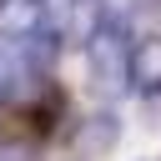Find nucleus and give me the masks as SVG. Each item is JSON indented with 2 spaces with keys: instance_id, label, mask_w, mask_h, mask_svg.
I'll use <instances>...</instances> for the list:
<instances>
[{
  "instance_id": "obj_1",
  "label": "nucleus",
  "mask_w": 161,
  "mask_h": 161,
  "mask_svg": "<svg viewBox=\"0 0 161 161\" xmlns=\"http://www.w3.org/2000/svg\"><path fill=\"white\" fill-rule=\"evenodd\" d=\"M86 60H91V75H96V86H101L106 96H116L121 86H131V80H126V70H131V45H126L121 20H106V25L86 40Z\"/></svg>"
},
{
  "instance_id": "obj_2",
  "label": "nucleus",
  "mask_w": 161,
  "mask_h": 161,
  "mask_svg": "<svg viewBox=\"0 0 161 161\" xmlns=\"http://www.w3.org/2000/svg\"><path fill=\"white\" fill-rule=\"evenodd\" d=\"M45 0H0V35L5 40H30L45 30Z\"/></svg>"
},
{
  "instance_id": "obj_3",
  "label": "nucleus",
  "mask_w": 161,
  "mask_h": 161,
  "mask_svg": "<svg viewBox=\"0 0 161 161\" xmlns=\"http://www.w3.org/2000/svg\"><path fill=\"white\" fill-rule=\"evenodd\" d=\"M131 91L156 96L161 91V40H136L131 45V70H126Z\"/></svg>"
},
{
  "instance_id": "obj_4",
  "label": "nucleus",
  "mask_w": 161,
  "mask_h": 161,
  "mask_svg": "<svg viewBox=\"0 0 161 161\" xmlns=\"http://www.w3.org/2000/svg\"><path fill=\"white\" fill-rule=\"evenodd\" d=\"M116 136H121V121H116L111 111H101V116H91V121L75 131V151H80V156H101V151L116 146Z\"/></svg>"
},
{
  "instance_id": "obj_5",
  "label": "nucleus",
  "mask_w": 161,
  "mask_h": 161,
  "mask_svg": "<svg viewBox=\"0 0 161 161\" xmlns=\"http://www.w3.org/2000/svg\"><path fill=\"white\" fill-rule=\"evenodd\" d=\"M25 86H30V65L5 50V55H0V106H15V101L25 96Z\"/></svg>"
},
{
  "instance_id": "obj_6",
  "label": "nucleus",
  "mask_w": 161,
  "mask_h": 161,
  "mask_svg": "<svg viewBox=\"0 0 161 161\" xmlns=\"http://www.w3.org/2000/svg\"><path fill=\"white\" fill-rule=\"evenodd\" d=\"M55 55H60V35H55V30H40V35L25 40V65H30V70H50Z\"/></svg>"
},
{
  "instance_id": "obj_7",
  "label": "nucleus",
  "mask_w": 161,
  "mask_h": 161,
  "mask_svg": "<svg viewBox=\"0 0 161 161\" xmlns=\"http://www.w3.org/2000/svg\"><path fill=\"white\" fill-rule=\"evenodd\" d=\"M101 25H106L101 20V0H75V10H70V40H91Z\"/></svg>"
},
{
  "instance_id": "obj_8",
  "label": "nucleus",
  "mask_w": 161,
  "mask_h": 161,
  "mask_svg": "<svg viewBox=\"0 0 161 161\" xmlns=\"http://www.w3.org/2000/svg\"><path fill=\"white\" fill-rule=\"evenodd\" d=\"M0 161H35L30 141H0Z\"/></svg>"
}]
</instances>
